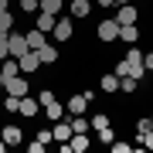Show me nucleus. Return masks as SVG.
<instances>
[{"mask_svg": "<svg viewBox=\"0 0 153 153\" xmlns=\"http://www.w3.org/2000/svg\"><path fill=\"white\" fill-rule=\"evenodd\" d=\"M41 10L51 14V17H58L61 10H65V0H41Z\"/></svg>", "mask_w": 153, "mask_h": 153, "instance_id": "21", "label": "nucleus"}, {"mask_svg": "<svg viewBox=\"0 0 153 153\" xmlns=\"http://www.w3.org/2000/svg\"><path fill=\"white\" fill-rule=\"evenodd\" d=\"M14 31V14L10 7H0V34H10Z\"/></svg>", "mask_w": 153, "mask_h": 153, "instance_id": "20", "label": "nucleus"}, {"mask_svg": "<svg viewBox=\"0 0 153 153\" xmlns=\"http://www.w3.org/2000/svg\"><path fill=\"white\" fill-rule=\"evenodd\" d=\"M17 7H21L24 14H38L41 10V0H17Z\"/></svg>", "mask_w": 153, "mask_h": 153, "instance_id": "25", "label": "nucleus"}, {"mask_svg": "<svg viewBox=\"0 0 153 153\" xmlns=\"http://www.w3.org/2000/svg\"><path fill=\"white\" fill-rule=\"evenodd\" d=\"M38 58H41V65H58V61H61V55H58V48H55V44H44V48H38Z\"/></svg>", "mask_w": 153, "mask_h": 153, "instance_id": "15", "label": "nucleus"}, {"mask_svg": "<svg viewBox=\"0 0 153 153\" xmlns=\"http://www.w3.org/2000/svg\"><path fill=\"white\" fill-rule=\"evenodd\" d=\"M150 126H153V116H150Z\"/></svg>", "mask_w": 153, "mask_h": 153, "instance_id": "39", "label": "nucleus"}, {"mask_svg": "<svg viewBox=\"0 0 153 153\" xmlns=\"http://www.w3.org/2000/svg\"><path fill=\"white\" fill-rule=\"evenodd\" d=\"M17 105H21V99L7 92V95H4V109H7V112H17Z\"/></svg>", "mask_w": 153, "mask_h": 153, "instance_id": "28", "label": "nucleus"}, {"mask_svg": "<svg viewBox=\"0 0 153 153\" xmlns=\"http://www.w3.org/2000/svg\"><path fill=\"white\" fill-rule=\"evenodd\" d=\"M7 48H10V58H21L24 51H27V38H24V34H7Z\"/></svg>", "mask_w": 153, "mask_h": 153, "instance_id": "9", "label": "nucleus"}, {"mask_svg": "<svg viewBox=\"0 0 153 153\" xmlns=\"http://www.w3.org/2000/svg\"><path fill=\"white\" fill-rule=\"evenodd\" d=\"M99 88H102L105 95H112V92H119V75H116V71H112V75H109V71H105V75L99 78Z\"/></svg>", "mask_w": 153, "mask_h": 153, "instance_id": "17", "label": "nucleus"}, {"mask_svg": "<svg viewBox=\"0 0 153 153\" xmlns=\"http://www.w3.org/2000/svg\"><path fill=\"white\" fill-rule=\"evenodd\" d=\"M143 68L153 71V51H146V55H143Z\"/></svg>", "mask_w": 153, "mask_h": 153, "instance_id": "35", "label": "nucleus"}, {"mask_svg": "<svg viewBox=\"0 0 153 153\" xmlns=\"http://www.w3.org/2000/svg\"><path fill=\"white\" fill-rule=\"evenodd\" d=\"M123 4H133V0H116V7H123Z\"/></svg>", "mask_w": 153, "mask_h": 153, "instance_id": "38", "label": "nucleus"}, {"mask_svg": "<svg viewBox=\"0 0 153 153\" xmlns=\"http://www.w3.org/2000/svg\"><path fill=\"white\" fill-rule=\"evenodd\" d=\"M55 21H58V17H51V14H44V10L34 14V27L44 31V34H51V31H55Z\"/></svg>", "mask_w": 153, "mask_h": 153, "instance_id": "16", "label": "nucleus"}, {"mask_svg": "<svg viewBox=\"0 0 153 153\" xmlns=\"http://www.w3.org/2000/svg\"><path fill=\"white\" fill-rule=\"evenodd\" d=\"M10 55V48H7V34H0V61Z\"/></svg>", "mask_w": 153, "mask_h": 153, "instance_id": "33", "label": "nucleus"}, {"mask_svg": "<svg viewBox=\"0 0 153 153\" xmlns=\"http://www.w3.org/2000/svg\"><path fill=\"white\" fill-rule=\"evenodd\" d=\"M140 146H146V150H153V129H150V133H143V136H140Z\"/></svg>", "mask_w": 153, "mask_h": 153, "instance_id": "31", "label": "nucleus"}, {"mask_svg": "<svg viewBox=\"0 0 153 153\" xmlns=\"http://www.w3.org/2000/svg\"><path fill=\"white\" fill-rule=\"evenodd\" d=\"M88 126L99 133V129H109V112H95L92 119H88Z\"/></svg>", "mask_w": 153, "mask_h": 153, "instance_id": "22", "label": "nucleus"}, {"mask_svg": "<svg viewBox=\"0 0 153 153\" xmlns=\"http://www.w3.org/2000/svg\"><path fill=\"white\" fill-rule=\"evenodd\" d=\"M116 21H119V24H140V7L123 4L119 10H116Z\"/></svg>", "mask_w": 153, "mask_h": 153, "instance_id": "10", "label": "nucleus"}, {"mask_svg": "<svg viewBox=\"0 0 153 153\" xmlns=\"http://www.w3.org/2000/svg\"><path fill=\"white\" fill-rule=\"evenodd\" d=\"M41 112H44V119H48V123H58V119H65V116H68L65 105H61L58 99H51L48 105H41Z\"/></svg>", "mask_w": 153, "mask_h": 153, "instance_id": "7", "label": "nucleus"}, {"mask_svg": "<svg viewBox=\"0 0 153 153\" xmlns=\"http://www.w3.org/2000/svg\"><path fill=\"white\" fill-rule=\"evenodd\" d=\"M136 85H140V82H136L133 75H123V78H119V92H126V95H136Z\"/></svg>", "mask_w": 153, "mask_h": 153, "instance_id": "23", "label": "nucleus"}, {"mask_svg": "<svg viewBox=\"0 0 153 153\" xmlns=\"http://www.w3.org/2000/svg\"><path fill=\"white\" fill-rule=\"evenodd\" d=\"M140 38H143L140 24H119V41H126V44H136Z\"/></svg>", "mask_w": 153, "mask_h": 153, "instance_id": "13", "label": "nucleus"}, {"mask_svg": "<svg viewBox=\"0 0 153 153\" xmlns=\"http://www.w3.org/2000/svg\"><path fill=\"white\" fill-rule=\"evenodd\" d=\"M51 38H55V44H65L75 38V24H71V17H58L55 21V31H51Z\"/></svg>", "mask_w": 153, "mask_h": 153, "instance_id": "2", "label": "nucleus"}, {"mask_svg": "<svg viewBox=\"0 0 153 153\" xmlns=\"http://www.w3.org/2000/svg\"><path fill=\"white\" fill-rule=\"evenodd\" d=\"M24 38H27V48H34V51L48 44V34H44V31H38V27H31L27 34H24Z\"/></svg>", "mask_w": 153, "mask_h": 153, "instance_id": "19", "label": "nucleus"}, {"mask_svg": "<svg viewBox=\"0 0 153 153\" xmlns=\"http://www.w3.org/2000/svg\"><path fill=\"white\" fill-rule=\"evenodd\" d=\"M109 150H112V153H133L136 146H133V143H123V140H112V143H109Z\"/></svg>", "mask_w": 153, "mask_h": 153, "instance_id": "27", "label": "nucleus"}, {"mask_svg": "<svg viewBox=\"0 0 153 153\" xmlns=\"http://www.w3.org/2000/svg\"><path fill=\"white\" fill-rule=\"evenodd\" d=\"M44 150H48V146H44L41 140H34V143H27V153H44Z\"/></svg>", "mask_w": 153, "mask_h": 153, "instance_id": "32", "label": "nucleus"}, {"mask_svg": "<svg viewBox=\"0 0 153 153\" xmlns=\"http://www.w3.org/2000/svg\"><path fill=\"white\" fill-rule=\"evenodd\" d=\"M112 140H116V133H112V126H109V129H99V143H105V146H109Z\"/></svg>", "mask_w": 153, "mask_h": 153, "instance_id": "29", "label": "nucleus"}, {"mask_svg": "<svg viewBox=\"0 0 153 153\" xmlns=\"http://www.w3.org/2000/svg\"><path fill=\"white\" fill-rule=\"evenodd\" d=\"M14 75H21V65H17V58L7 55L4 61H0V85H4L7 78H14Z\"/></svg>", "mask_w": 153, "mask_h": 153, "instance_id": "12", "label": "nucleus"}, {"mask_svg": "<svg viewBox=\"0 0 153 153\" xmlns=\"http://www.w3.org/2000/svg\"><path fill=\"white\" fill-rule=\"evenodd\" d=\"M17 116H27V119H34V116H41V102H38V95H21V105H17Z\"/></svg>", "mask_w": 153, "mask_h": 153, "instance_id": "4", "label": "nucleus"}, {"mask_svg": "<svg viewBox=\"0 0 153 153\" xmlns=\"http://www.w3.org/2000/svg\"><path fill=\"white\" fill-rule=\"evenodd\" d=\"M68 146H71V153H85L88 146H92V140H88L85 133H71V140H68Z\"/></svg>", "mask_w": 153, "mask_h": 153, "instance_id": "18", "label": "nucleus"}, {"mask_svg": "<svg viewBox=\"0 0 153 153\" xmlns=\"http://www.w3.org/2000/svg\"><path fill=\"white\" fill-rule=\"evenodd\" d=\"M150 129H153V126H150V116H140V119H136V143H140L143 133H150Z\"/></svg>", "mask_w": 153, "mask_h": 153, "instance_id": "26", "label": "nucleus"}, {"mask_svg": "<svg viewBox=\"0 0 153 153\" xmlns=\"http://www.w3.org/2000/svg\"><path fill=\"white\" fill-rule=\"evenodd\" d=\"M34 140H41V143H44V146H48V143H51V140H55V136H51V129H41V133H38V136H34Z\"/></svg>", "mask_w": 153, "mask_h": 153, "instance_id": "34", "label": "nucleus"}, {"mask_svg": "<svg viewBox=\"0 0 153 153\" xmlns=\"http://www.w3.org/2000/svg\"><path fill=\"white\" fill-rule=\"evenodd\" d=\"M51 99H55V92H51V88H41V92H38V102H41V105H48Z\"/></svg>", "mask_w": 153, "mask_h": 153, "instance_id": "30", "label": "nucleus"}, {"mask_svg": "<svg viewBox=\"0 0 153 153\" xmlns=\"http://www.w3.org/2000/svg\"><path fill=\"white\" fill-rule=\"evenodd\" d=\"M68 14H71V21H85L88 14H92V0H68Z\"/></svg>", "mask_w": 153, "mask_h": 153, "instance_id": "5", "label": "nucleus"}, {"mask_svg": "<svg viewBox=\"0 0 153 153\" xmlns=\"http://www.w3.org/2000/svg\"><path fill=\"white\" fill-rule=\"evenodd\" d=\"M0 88H4V92H10V95H17V99L27 95V75H14V78H7Z\"/></svg>", "mask_w": 153, "mask_h": 153, "instance_id": "6", "label": "nucleus"}, {"mask_svg": "<svg viewBox=\"0 0 153 153\" xmlns=\"http://www.w3.org/2000/svg\"><path fill=\"white\" fill-rule=\"evenodd\" d=\"M0 136H4L7 146H21V143H24V129L10 123V126H4V129H0Z\"/></svg>", "mask_w": 153, "mask_h": 153, "instance_id": "8", "label": "nucleus"}, {"mask_svg": "<svg viewBox=\"0 0 153 153\" xmlns=\"http://www.w3.org/2000/svg\"><path fill=\"white\" fill-rule=\"evenodd\" d=\"M68 123H71V133H88V119L85 116H68Z\"/></svg>", "mask_w": 153, "mask_h": 153, "instance_id": "24", "label": "nucleus"}, {"mask_svg": "<svg viewBox=\"0 0 153 153\" xmlns=\"http://www.w3.org/2000/svg\"><path fill=\"white\" fill-rule=\"evenodd\" d=\"M51 126H55L51 136H55L58 143H68V140H71V123H68V116H65V119H58V123H51Z\"/></svg>", "mask_w": 153, "mask_h": 153, "instance_id": "14", "label": "nucleus"}, {"mask_svg": "<svg viewBox=\"0 0 153 153\" xmlns=\"http://www.w3.org/2000/svg\"><path fill=\"white\" fill-rule=\"evenodd\" d=\"M17 65H21V75H34V71L41 68V58H38V51H34V48H27L21 58H17Z\"/></svg>", "mask_w": 153, "mask_h": 153, "instance_id": "3", "label": "nucleus"}, {"mask_svg": "<svg viewBox=\"0 0 153 153\" xmlns=\"http://www.w3.org/2000/svg\"><path fill=\"white\" fill-rule=\"evenodd\" d=\"M99 7H105V10H109V7H116V0H95Z\"/></svg>", "mask_w": 153, "mask_h": 153, "instance_id": "36", "label": "nucleus"}, {"mask_svg": "<svg viewBox=\"0 0 153 153\" xmlns=\"http://www.w3.org/2000/svg\"><path fill=\"white\" fill-rule=\"evenodd\" d=\"M4 150H10V146H7V143H4V136H0V153H4Z\"/></svg>", "mask_w": 153, "mask_h": 153, "instance_id": "37", "label": "nucleus"}, {"mask_svg": "<svg viewBox=\"0 0 153 153\" xmlns=\"http://www.w3.org/2000/svg\"><path fill=\"white\" fill-rule=\"evenodd\" d=\"M85 109H88V99H85L82 92H75V95L65 102V112H68V116H82Z\"/></svg>", "mask_w": 153, "mask_h": 153, "instance_id": "11", "label": "nucleus"}, {"mask_svg": "<svg viewBox=\"0 0 153 153\" xmlns=\"http://www.w3.org/2000/svg\"><path fill=\"white\" fill-rule=\"evenodd\" d=\"M95 38H99V41H105V44L119 41V21H116V17H105V21L95 27Z\"/></svg>", "mask_w": 153, "mask_h": 153, "instance_id": "1", "label": "nucleus"}]
</instances>
